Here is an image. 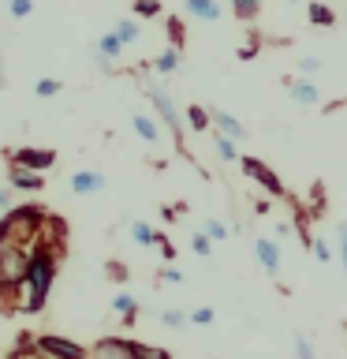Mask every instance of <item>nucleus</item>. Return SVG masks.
I'll return each mask as SVG.
<instances>
[{"label":"nucleus","mask_w":347,"mask_h":359,"mask_svg":"<svg viewBox=\"0 0 347 359\" xmlns=\"http://www.w3.org/2000/svg\"><path fill=\"white\" fill-rule=\"evenodd\" d=\"M112 34H116V38H120L123 45H134V41H139V22H131V19H120V22H116V30H112Z\"/></svg>","instance_id":"23"},{"label":"nucleus","mask_w":347,"mask_h":359,"mask_svg":"<svg viewBox=\"0 0 347 359\" xmlns=\"http://www.w3.org/2000/svg\"><path fill=\"white\" fill-rule=\"evenodd\" d=\"M254 258H257V266H262L269 277L280 273V247L269 240V236H257L254 240Z\"/></svg>","instance_id":"9"},{"label":"nucleus","mask_w":347,"mask_h":359,"mask_svg":"<svg viewBox=\"0 0 347 359\" xmlns=\"http://www.w3.org/2000/svg\"><path fill=\"white\" fill-rule=\"evenodd\" d=\"M232 15L239 22H254L262 15V0H232Z\"/></svg>","instance_id":"18"},{"label":"nucleus","mask_w":347,"mask_h":359,"mask_svg":"<svg viewBox=\"0 0 347 359\" xmlns=\"http://www.w3.org/2000/svg\"><path fill=\"white\" fill-rule=\"evenodd\" d=\"M318 67H321V60H313V56H306V60H299V72H302V75L318 72Z\"/></svg>","instance_id":"39"},{"label":"nucleus","mask_w":347,"mask_h":359,"mask_svg":"<svg viewBox=\"0 0 347 359\" xmlns=\"http://www.w3.org/2000/svg\"><path fill=\"white\" fill-rule=\"evenodd\" d=\"M8 180H11V187H19V191H41V172H34V168H27V165H11V172H8Z\"/></svg>","instance_id":"10"},{"label":"nucleus","mask_w":347,"mask_h":359,"mask_svg":"<svg viewBox=\"0 0 347 359\" xmlns=\"http://www.w3.org/2000/svg\"><path fill=\"white\" fill-rule=\"evenodd\" d=\"M134 359H172L168 348H153V344H134Z\"/></svg>","instance_id":"26"},{"label":"nucleus","mask_w":347,"mask_h":359,"mask_svg":"<svg viewBox=\"0 0 347 359\" xmlns=\"http://www.w3.org/2000/svg\"><path fill=\"white\" fill-rule=\"evenodd\" d=\"M161 322H164V325H172V330H179V325H187V322H190V314H187V311H164V314H161Z\"/></svg>","instance_id":"31"},{"label":"nucleus","mask_w":347,"mask_h":359,"mask_svg":"<svg viewBox=\"0 0 347 359\" xmlns=\"http://www.w3.org/2000/svg\"><path fill=\"white\" fill-rule=\"evenodd\" d=\"M97 53H101V60H116V56L123 53V41L116 38V34H101V38H97Z\"/></svg>","instance_id":"19"},{"label":"nucleus","mask_w":347,"mask_h":359,"mask_svg":"<svg viewBox=\"0 0 347 359\" xmlns=\"http://www.w3.org/2000/svg\"><path fill=\"white\" fill-rule=\"evenodd\" d=\"M134 344L127 337H101V341L90 348V359H134Z\"/></svg>","instance_id":"6"},{"label":"nucleus","mask_w":347,"mask_h":359,"mask_svg":"<svg viewBox=\"0 0 347 359\" xmlns=\"http://www.w3.org/2000/svg\"><path fill=\"white\" fill-rule=\"evenodd\" d=\"M0 210H11V191L0 187Z\"/></svg>","instance_id":"42"},{"label":"nucleus","mask_w":347,"mask_h":359,"mask_svg":"<svg viewBox=\"0 0 347 359\" xmlns=\"http://www.w3.org/2000/svg\"><path fill=\"white\" fill-rule=\"evenodd\" d=\"M101 187H105V176H101V172H90V168H83V172L71 176V191H75V195H97Z\"/></svg>","instance_id":"11"},{"label":"nucleus","mask_w":347,"mask_h":359,"mask_svg":"<svg viewBox=\"0 0 347 359\" xmlns=\"http://www.w3.org/2000/svg\"><path fill=\"white\" fill-rule=\"evenodd\" d=\"M340 262H344V269H347V221L340 224Z\"/></svg>","instance_id":"38"},{"label":"nucleus","mask_w":347,"mask_h":359,"mask_svg":"<svg viewBox=\"0 0 347 359\" xmlns=\"http://www.w3.org/2000/svg\"><path fill=\"white\" fill-rule=\"evenodd\" d=\"M295 359H313V344L302 333H295Z\"/></svg>","instance_id":"33"},{"label":"nucleus","mask_w":347,"mask_h":359,"mask_svg":"<svg viewBox=\"0 0 347 359\" xmlns=\"http://www.w3.org/2000/svg\"><path fill=\"white\" fill-rule=\"evenodd\" d=\"M11 359H49V355H45L41 348H38V341H30V337H22V341H19V352L11 355Z\"/></svg>","instance_id":"25"},{"label":"nucleus","mask_w":347,"mask_h":359,"mask_svg":"<svg viewBox=\"0 0 347 359\" xmlns=\"http://www.w3.org/2000/svg\"><path fill=\"white\" fill-rule=\"evenodd\" d=\"M206 236H209V240H228V224L217 221V217H209L206 221Z\"/></svg>","instance_id":"30"},{"label":"nucleus","mask_w":347,"mask_h":359,"mask_svg":"<svg viewBox=\"0 0 347 359\" xmlns=\"http://www.w3.org/2000/svg\"><path fill=\"white\" fill-rule=\"evenodd\" d=\"M30 269L27 247H0V288H19Z\"/></svg>","instance_id":"4"},{"label":"nucleus","mask_w":347,"mask_h":359,"mask_svg":"<svg viewBox=\"0 0 347 359\" xmlns=\"http://www.w3.org/2000/svg\"><path fill=\"white\" fill-rule=\"evenodd\" d=\"M190 251H194L198 258H209V255H213V240H209L206 232H198L194 240H190Z\"/></svg>","instance_id":"28"},{"label":"nucleus","mask_w":347,"mask_h":359,"mask_svg":"<svg viewBox=\"0 0 347 359\" xmlns=\"http://www.w3.org/2000/svg\"><path fill=\"white\" fill-rule=\"evenodd\" d=\"M187 15L198 22H217L220 19V4L217 0H187Z\"/></svg>","instance_id":"12"},{"label":"nucleus","mask_w":347,"mask_h":359,"mask_svg":"<svg viewBox=\"0 0 347 359\" xmlns=\"http://www.w3.org/2000/svg\"><path fill=\"white\" fill-rule=\"evenodd\" d=\"M157 247H161V255L168 258V262H172V258H176V247H172V243H168V240H164V236H161V240H157Z\"/></svg>","instance_id":"40"},{"label":"nucleus","mask_w":347,"mask_h":359,"mask_svg":"<svg viewBox=\"0 0 347 359\" xmlns=\"http://www.w3.org/2000/svg\"><path fill=\"white\" fill-rule=\"evenodd\" d=\"M306 19L313 27H336V11L329 4H321V0H310L306 4Z\"/></svg>","instance_id":"16"},{"label":"nucleus","mask_w":347,"mask_h":359,"mask_svg":"<svg viewBox=\"0 0 347 359\" xmlns=\"http://www.w3.org/2000/svg\"><path fill=\"white\" fill-rule=\"evenodd\" d=\"M187 123H190V131H209L213 112H206L201 105H187Z\"/></svg>","instance_id":"20"},{"label":"nucleus","mask_w":347,"mask_h":359,"mask_svg":"<svg viewBox=\"0 0 347 359\" xmlns=\"http://www.w3.org/2000/svg\"><path fill=\"white\" fill-rule=\"evenodd\" d=\"M239 168H243L246 180H254V184L265 191V195H273V198H291V191L284 187V180H280L273 168L262 161V157H239Z\"/></svg>","instance_id":"3"},{"label":"nucleus","mask_w":347,"mask_h":359,"mask_svg":"<svg viewBox=\"0 0 347 359\" xmlns=\"http://www.w3.org/2000/svg\"><path fill=\"white\" fill-rule=\"evenodd\" d=\"M112 311H116L120 318H123V322L131 325V322H134V314H139V299H134L131 292H120V296L112 299Z\"/></svg>","instance_id":"17"},{"label":"nucleus","mask_w":347,"mask_h":359,"mask_svg":"<svg viewBox=\"0 0 347 359\" xmlns=\"http://www.w3.org/2000/svg\"><path fill=\"white\" fill-rule=\"evenodd\" d=\"M131 128L139 131V139H146L150 146H157V139H161V128H157V120H153V116H146V112L131 116Z\"/></svg>","instance_id":"15"},{"label":"nucleus","mask_w":347,"mask_h":359,"mask_svg":"<svg viewBox=\"0 0 347 359\" xmlns=\"http://www.w3.org/2000/svg\"><path fill=\"white\" fill-rule=\"evenodd\" d=\"M52 277H56V255L49 251V243H41L38 251L30 255V269L19 285V307L22 311H41L45 299H49Z\"/></svg>","instance_id":"1"},{"label":"nucleus","mask_w":347,"mask_h":359,"mask_svg":"<svg viewBox=\"0 0 347 359\" xmlns=\"http://www.w3.org/2000/svg\"><path fill=\"white\" fill-rule=\"evenodd\" d=\"M60 94V79H41L38 83V97H56Z\"/></svg>","instance_id":"32"},{"label":"nucleus","mask_w":347,"mask_h":359,"mask_svg":"<svg viewBox=\"0 0 347 359\" xmlns=\"http://www.w3.org/2000/svg\"><path fill=\"white\" fill-rule=\"evenodd\" d=\"M217 157H220V161H239L235 139H228V135H220V131H217Z\"/></svg>","instance_id":"24"},{"label":"nucleus","mask_w":347,"mask_h":359,"mask_svg":"<svg viewBox=\"0 0 347 359\" xmlns=\"http://www.w3.org/2000/svg\"><path fill=\"white\" fill-rule=\"evenodd\" d=\"M131 240H134V243H142V247H150V243L161 240V232H153L146 221H131Z\"/></svg>","instance_id":"21"},{"label":"nucleus","mask_w":347,"mask_h":359,"mask_svg":"<svg viewBox=\"0 0 347 359\" xmlns=\"http://www.w3.org/2000/svg\"><path fill=\"white\" fill-rule=\"evenodd\" d=\"M134 15L157 19V15H161V0H134Z\"/></svg>","instance_id":"27"},{"label":"nucleus","mask_w":347,"mask_h":359,"mask_svg":"<svg viewBox=\"0 0 347 359\" xmlns=\"http://www.w3.org/2000/svg\"><path fill=\"white\" fill-rule=\"evenodd\" d=\"M213 123H217V131H220V135H228V139H235V142L246 139V128L232 116V112H213Z\"/></svg>","instance_id":"14"},{"label":"nucleus","mask_w":347,"mask_h":359,"mask_svg":"<svg viewBox=\"0 0 347 359\" xmlns=\"http://www.w3.org/2000/svg\"><path fill=\"white\" fill-rule=\"evenodd\" d=\"M291 101H295V105H318L321 101V94H318V86L310 83V79H295V83H291Z\"/></svg>","instance_id":"13"},{"label":"nucleus","mask_w":347,"mask_h":359,"mask_svg":"<svg viewBox=\"0 0 347 359\" xmlns=\"http://www.w3.org/2000/svg\"><path fill=\"white\" fill-rule=\"evenodd\" d=\"M153 67H157L161 75H172L176 67H179V49H164V53L153 60Z\"/></svg>","instance_id":"22"},{"label":"nucleus","mask_w":347,"mask_h":359,"mask_svg":"<svg viewBox=\"0 0 347 359\" xmlns=\"http://www.w3.org/2000/svg\"><path fill=\"white\" fill-rule=\"evenodd\" d=\"M168 38H172V49H183V19H168Z\"/></svg>","instance_id":"29"},{"label":"nucleus","mask_w":347,"mask_h":359,"mask_svg":"<svg viewBox=\"0 0 347 359\" xmlns=\"http://www.w3.org/2000/svg\"><path fill=\"white\" fill-rule=\"evenodd\" d=\"M161 280H168V285H179V280H183V273H179V269H172V266H164V269H161Z\"/></svg>","instance_id":"37"},{"label":"nucleus","mask_w":347,"mask_h":359,"mask_svg":"<svg viewBox=\"0 0 347 359\" xmlns=\"http://www.w3.org/2000/svg\"><path fill=\"white\" fill-rule=\"evenodd\" d=\"M313 255H318V262H332V247L325 243V240H313V247H310Z\"/></svg>","instance_id":"35"},{"label":"nucleus","mask_w":347,"mask_h":359,"mask_svg":"<svg viewBox=\"0 0 347 359\" xmlns=\"http://www.w3.org/2000/svg\"><path fill=\"white\" fill-rule=\"evenodd\" d=\"M8 11H11L15 19H22V15H30V11H34V0H11Z\"/></svg>","instance_id":"34"},{"label":"nucleus","mask_w":347,"mask_h":359,"mask_svg":"<svg viewBox=\"0 0 347 359\" xmlns=\"http://www.w3.org/2000/svg\"><path fill=\"white\" fill-rule=\"evenodd\" d=\"M146 97L153 101V109H157V120L164 123L168 131L176 135V146L183 150V116H179V109H176V101L164 94L161 86H146Z\"/></svg>","instance_id":"5"},{"label":"nucleus","mask_w":347,"mask_h":359,"mask_svg":"<svg viewBox=\"0 0 347 359\" xmlns=\"http://www.w3.org/2000/svg\"><path fill=\"white\" fill-rule=\"evenodd\" d=\"M190 322H194V325H209L213 322V311L209 307H194V311H190Z\"/></svg>","instance_id":"36"},{"label":"nucleus","mask_w":347,"mask_h":359,"mask_svg":"<svg viewBox=\"0 0 347 359\" xmlns=\"http://www.w3.org/2000/svg\"><path fill=\"white\" fill-rule=\"evenodd\" d=\"M108 277H112V280H127V269H123L120 262H112V266H108Z\"/></svg>","instance_id":"41"},{"label":"nucleus","mask_w":347,"mask_h":359,"mask_svg":"<svg viewBox=\"0 0 347 359\" xmlns=\"http://www.w3.org/2000/svg\"><path fill=\"white\" fill-rule=\"evenodd\" d=\"M11 161L27 165V168H34V172H45V168L56 165V154L52 150H38V146H22V150L11 154Z\"/></svg>","instance_id":"8"},{"label":"nucleus","mask_w":347,"mask_h":359,"mask_svg":"<svg viewBox=\"0 0 347 359\" xmlns=\"http://www.w3.org/2000/svg\"><path fill=\"white\" fill-rule=\"evenodd\" d=\"M45 210L41 206H11L0 221V247H30L45 229Z\"/></svg>","instance_id":"2"},{"label":"nucleus","mask_w":347,"mask_h":359,"mask_svg":"<svg viewBox=\"0 0 347 359\" xmlns=\"http://www.w3.org/2000/svg\"><path fill=\"white\" fill-rule=\"evenodd\" d=\"M38 348L49 359H90V352L75 341H64V337H38Z\"/></svg>","instance_id":"7"}]
</instances>
